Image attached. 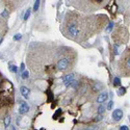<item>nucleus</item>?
I'll use <instances>...</instances> for the list:
<instances>
[{
    "instance_id": "nucleus-1",
    "label": "nucleus",
    "mask_w": 130,
    "mask_h": 130,
    "mask_svg": "<svg viewBox=\"0 0 130 130\" xmlns=\"http://www.w3.org/2000/svg\"><path fill=\"white\" fill-rule=\"evenodd\" d=\"M69 67V61L67 58H63L59 59L57 63V69L61 70V71H64V70H67Z\"/></svg>"
},
{
    "instance_id": "nucleus-2",
    "label": "nucleus",
    "mask_w": 130,
    "mask_h": 130,
    "mask_svg": "<svg viewBox=\"0 0 130 130\" xmlns=\"http://www.w3.org/2000/svg\"><path fill=\"white\" fill-rule=\"evenodd\" d=\"M124 116L123 113V110L122 109H114V110L112 111V119L114 120V121H120Z\"/></svg>"
},
{
    "instance_id": "nucleus-3",
    "label": "nucleus",
    "mask_w": 130,
    "mask_h": 130,
    "mask_svg": "<svg viewBox=\"0 0 130 130\" xmlns=\"http://www.w3.org/2000/svg\"><path fill=\"white\" fill-rule=\"evenodd\" d=\"M29 110V106H28V104L26 102H24V101H21V103H20V107H19V113L20 114H25V113H27Z\"/></svg>"
},
{
    "instance_id": "nucleus-4",
    "label": "nucleus",
    "mask_w": 130,
    "mask_h": 130,
    "mask_svg": "<svg viewBox=\"0 0 130 130\" xmlns=\"http://www.w3.org/2000/svg\"><path fill=\"white\" fill-rule=\"evenodd\" d=\"M69 32H70V34H71L72 37L75 38V37H77L79 34V29H78V27L75 24H71L69 26Z\"/></svg>"
},
{
    "instance_id": "nucleus-5",
    "label": "nucleus",
    "mask_w": 130,
    "mask_h": 130,
    "mask_svg": "<svg viewBox=\"0 0 130 130\" xmlns=\"http://www.w3.org/2000/svg\"><path fill=\"white\" fill-rule=\"evenodd\" d=\"M107 99H108V93L107 92H103L101 94H99V96L97 98V102L99 104H102V103L105 102Z\"/></svg>"
},
{
    "instance_id": "nucleus-6",
    "label": "nucleus",
    "mask_w": 130,
    "mask_h": 130,
    "mask_svg": "<svg viewBox=\"0 0 130 130\" xmlns=\"http://www.w3.org/2000/svg\"><path fill=\"white\" fill-rule=\"evenodd\" d=\"M73 80H74V74L73 73H70V74L66 75V76H64V78H63V81L67 87H69V84Z\"/></svg>"
},
{
    "instance_id": "nucleus-7",
    "label": "nucleus",
    "mask_w": 130,
    "mask_h": 130,
    "mask_svg": "<svg viewBox=\"0 0 130 130\" xmlns=\"http://www.w3.org/2000/svg\"><path fill=\"white\" fill-rule=\"evenodd\" d=\"M20 92H21L22 96L25 99H27L29 97V94H30V89H29L28 87H21V88H20Z\"/></svg>"
},
{
    "instance_id": "nucleus-8",
    "label": "nucleus",
    "mask_w": 130,
    "mask_h": 130,
    "mask_svg": "<svg viewBox=\"0 0 130 130\" xmlns=\"http://www.w3.org/2000/svg\"><path fill=\"white\" fill-rule=\"evenodd\" d=\"M113 86L114 87H121V79H120V77H114V79H113Z\"/></svg>"
},
{
    "instance_id": "nucleus-9",
    "label": "nucleus",
    "mask_w": 130,
    "mask_h": 130,
    "mask_svg": "<svg viewBox=\"0 0 130 130\" xmlns=\"http://www.w3.org/2000/svg\"><path fill=\"white\" fill-rule=\"evenodd\" d=\"M11 121H12V119H11V117H9V116H7V117L4 118V126L8 127L9 124H11Z\"/></svg>"
},
{
    "instance_id": "nucleus-10",
    "label": "nucleus",
    "mask_w": 130,
    "mask_h": 130,
    "mask_svg": "<svg viewBox=\"0 0 130 130\" xmlns=\"http://www.w3.org/2000/svg\"><path fill=\"white\" fill-rule=\"evenodd\" d=\"M119 95L120 96H124L125 94H126V88L123 87H119V91H118Z\"/></svg>"
},
{
    "instance_id": "nucleus-11",
    "label": "nucleus",
    "mask_w": 130,
    "mask_h": 130,
    "mask_svg": "<svg viewBox=\"0 0 130 130\" xmlns=\"http://www.w3.org/2000/svg\"><path fill=\"white\" fill-rule=\"evenodd\" d=\"M40 4H41V1H40V0H37V1H34V4H33V11H34V12L39 11Z\"/></svg>"
},
{
    "instance_id": "nucleus-12",
    "label": "nucleus",
    "mask_w": 130,
    "mask_h": 130,
    "mask_svg": "<svg viewBox=\"0 0 130 130\" xmlns=\"http://www.w3.org/2000/svg\"><path fill=\"white\" fill-rule=\"evenodd\" d=\"M30 14H31V9H30V8H28L27 11L25 12V15H24V20H25V21H27L28 18L30 17Z\"/></svg>"
},
{
    "instance_id": "nucleus-13",
    "label": "nucleus",
    "mask_w": 130,
    "mask_h": 130,
    "mask_svg": "<svg viewBox=\"0 0 130 130\" xmlns=\"http://www.w3.org/2000/svg\"><path fill=\"white\" fill-rule=\"evenodd\" d=\"M104 111H105V106H104L103 104H100L99 107H98V113L99 114H102Z\"/></svg>"
},
{
    "instance_id": "nucleus-14",
    "label": "nucleus",
    "mask_w": 130,
    "mask_h": 130,
    "mask_svg": "<svg viewBox=\"0 0 130 130\" xmlns=\"http://www.w3.org/2000/svg\"><path fill=\"white\" fill-rule=\"evenodd\" d=\"M9 70H11L13 73H17L18 72V67L15 66V65H11V66H9Z\"/></svg>"
},
{
    "instance_id": "nucleus-15",
    "label": "nucleus",
    "mask_w": 130,
    "mask_h": 130,
    "mask_svg": "<svg viewBox=\"0 0 130 130\" xmlns=\"http://www.w3.org/2000/svg\"><path fill=\"white\" fill-rule=\"evenodd\" d=\"M28 76H29V72H28V71H24V72L21 74L22 79H27V78H28Z\"/></svg>"
},
{
    "instance_id": "nucleus-16",
    "label": "nucleus",
    "mask_w": 130,
    "mask_h": 130,
    "mask_svg": "<svg viewBox=\"0 0 130 130\" xmlns=\"http://www.w3.org/2000/svg\"><path fill=\"white\" fill-rule=\"evenodd\" d=\"M21 39H22V34H21V33L15 34V37H14V40H15V41H20Z\"/></svg>"
},
{
    "instance_id": "nucleus-17",
    "label": "nucleus",
    "mask_w": 130,
    "mask_h": 130,
    "mask_svg": "<svg viewBox=\"0 0 130 130\" xmlns=\"http://www.w3.org/2000/svg\"><path fill=\"white\" fill-rule=\"evenodd\" d=\"M112 28H113V22H110L108 24V26H107V28H106V31H111L112 30Z\"/></svg>"
},
{
    "instance_id": "nucleus-18",
    "label": "nucleus",
    "mask_w": 130,
    "mask_h": 130,
    "mask_svg": "<svg viewBox=\"0 0 130 130\" xmlns=\"http://www.w3.org/2000/svg\"><path fill=\"white\" fill-rule=\"evenodd\" d=\"M77 86H78V82H77V81H75V80H73L71 83L69 84V87H74V88H76Z\"/></svg>"
},
{
    "instance_id": "nucleus-19",
    "label": "nucleus",
    "mask_w": 130,
    "mask_h": 130,
    "mask_svg": "<svg viewBox=\"0 0 130 130\" xmlns=\"http://www.w3.org/2000/svg\"><path fill=\"white\" fill-rule=\"evenodd\" d=\"M112 107H113V101L111 100V101L108 103V105H107V109H108V110H111Z\"/></svg>"
},
{
    "instance_id": "nucleus-20",
    "label": "nucleus",
    "mask_w": 130,
    "mask_h": 130,
    "mask_svg": "<svg viewBox=\"0 0 130 130\" xmlns=\"http://www.w3.org/2000/svg\"><path fill=\"white\" fill-rule=\"evenodd\" d=\"M1 16H2L3 18H8V13H7V11H3V12L1 13Z\"/></svg>"
},
{
    "instance_id": "nucleus-21",
    "label": "nucleus",
    "mask_w": 130,
    "mask_h": 130,
    "mask_svg": "<svg viewBox=\"0 0 130 130\" xmlns=\"http://www.w3.org/2000/svg\"><path fill=\"white\" fill-rule=\"evenodd\" d=\"M25 71V65H24V63H22L21 64V67H20V72H24Z\"/></svg>"
},
{
    "instance_id": "nucleus-22",
    "label": "nucleus",
    "mask_w": 130,
    "mask_h": 130,
    "mask_svg": "<svg viewBox=\"0 0 130 130\" xmlns=\"http://www.w3.org/2000/svg\"><path fill=\"white\" fill-rule=\"evenodd\" d=\"M120 130H129V127L126 126V125H123V126L120 127Z\"/></svg>"
},
{
    "instance_id": "nucleus-23",
    "label": "nucleus",
    "mask_w": 130,
    "mask_h": 130,
    "mask_svg": "<svg viewBox=\"0 0 130 130\" xmlns=\"http://www.w3.org/2000/svg\"><path fill=\"white\" fill-rule=\"evenodd\" d=\"M83 130H93L92 128H87V129H83Z\"/></svg>"
},
{
    "instance_id": "nucleus-24",
    "label": "nucleus",
    "mask_w": 130,
    "mask_h": 130,
    "mask_svg": "<svg viewBox=\"0 0 130 130\" xmlns=\"http://www.w3.org/2000/svg\"><path fill=\"white\" fill-rule=\"evenodd\" d=\"M11 130H16V128H15L14 126H12V129H11Z\"/></svg>"
}]
</instances>
